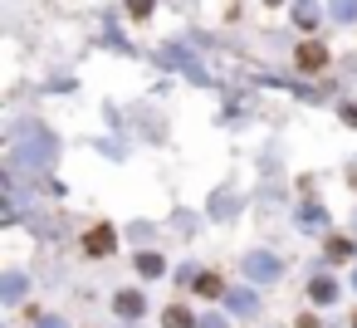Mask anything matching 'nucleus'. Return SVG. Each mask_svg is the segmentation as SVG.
I'll return each instance as SVG.
<instances>
[{"label": "nucleus", "mask_w": 357, "mask_h": 328, "mask_svg": "<svg viewBox=\"0 0 357 328\" xmlns=\"http://www.w3.org/2000/svg\"><path fill=\"white\" fill-rule=\"evenodd\" d=\"M328 15H333L337 25H352V20H357V0H333Z\"/></svg>", "instance_id": "ddd939ff"}, {"label": "nucleus", "mask_w": 357, "mask_h": 328, "mask_svg": "<svg viewBox=\"0 0 357 328\" xmlns=\"http://www.w3.org/2000/svg\"><path fill=\"white\" fill-rule=\"evenodd\" d=\"M298 225H303V230H323V225H328V211H323V206H298Z\"/></svg>", "instance_id": "1a4fd4ad"}, {"label": "nucleus", "mask_w": 357, "mask_h": 328, "mask_svg": "<svg viewBox=\"0 0 357 328\" xmlns=\"http://www.w3.org/2000/svg\"><path fill=\"white\" fill-rule=\"evenodd\" d=\"M196 328H225V323H220V318H211V313H206V318H201V323H196Z\"/></svg>", "instance_id": "412c9836"}, {"label": "nucleus", "mask_w": 357, "mask_h": 328, "mask_svg": "<svg viewBox=\"0 0 357 328\" xmlns=\"http://www.w3.org/2000/svg\"><path fill=\"white\" fill-rule=\"evenodd\" d=\"M308 299H313V304H337V279L313 274V279H308Z\"/></svg>", "instance_id": "39448f33"}, {"label": "nucleus", "mask_w": 357, "mask_h": 328, "mask_svg": "<svg viewBox=\"0 0 357 328\" xmlns=\"http://www.w3.org/2000/svg\"><path fill=\"white\" fill-rule=\"evenodd\" d=\"M235 211H240V201H235V196H230V191H220V196H215V201H211V216H215V221H230V216H235Z\"/></svg>", "instance_id": "9d476101"}, {"label": "nucleus", "mask_w": 357, "mask_h": 328, "mask_svg": "<svg viewBox=\"0 0 357 328\" xmlns=\"http://www.w3.org/2000/svg\"><path fill=\"white\" fill-rule=\"evenodd\" d=\"M352 289H357V269H352Z\"/></svg>", "instance_id": "b1692460"}, {"label": "nucleus", "mask_w": 357, "mask_h": 328, "mask_svg": "<svg viewBox=\"0 0 357 328\" xmlns=\"http://www.w3.org/2000/svg\"><path fill=\"white\" fill-rule=\"evenodd\" d=\"M0 294H6V304H15L25 294V274H6V284H0Z\"/></svg>", "instance_id": "2eb2a0df"}, {"label": "nucleus", "mask_w": 357, "mask_h": 328, "mask_svg": "<svg viewBox=\"0 0 357 328\" xmlns=\"http://www.w3.org/2000/svg\"><path fill=\"white\" fill-rule=\"evenodd\" d=\"M352 328H357V318H352Z\"/></svg>", "instance_id": "a878e982"}, {"label": "nucleus", "mask_w": 357, "mask_h": 328, "mask_svg": "<svg viewBox=\"0 0 357 328\" xmlns=\"http://www.w3.org/2000/svg\"><path fill=\"white\" fill-rule=\"evenodd\" d=\"M240 269H245V279H255V284H274L284 264H279L269 250H250V255L240 260Z\"/></svg>", "instance_id": "7ed1b4c3"}, {"label": "nucleus", "mask_w": 357, "mask_h": 328, "mask_svg": "<svg viewBox=\"0 0 357 328\" xmlns=\"http://www.w3.org/2000/svg\"><path fill=\"white\" fill-rule=\"evenodd\" d=\"M128 10L132 15H152V0H128Z\"/></svg>", "instance_id": "6ab92c4d"}, {"label": "nucleus", "mask_w": 357, "mask_h": 328, "mask_svg": "<svg viewBox=\"0 0 357 328\" xmlns=\"http://www.w3.org/2000/svg\"><path fill=\"white\" fill-rule=\"evenodd\" d=\"M113 308H118L123 318H137V313H142L147 304H142V294H137V289H123V294L113 299Z\"/></svg>", "instance_id": "0eeeda50"}, {"label": "nucleus", "mask_w": 357, "mask_h": 328, "mask_svg": "<svg viewBox=\"0 0 357 328\" xmlns=\"http://www.w3.org/2000/svg\"><path fill=\"white\" fill-rule=\"evenodd\" d=\"M225 308L250 318V313H259V299H255V289H225Z\"/></svg>", "instance_id": "20e7f679"}, {"label": "nucleus", "mask_w": 357, "mask_h": 328, "mask_svg": "<svg viewBox=\"0 0 357 328\" xmlns=\"http://www.w3.org/2000/svg\"><path fill=\"white\" fill-rule=\"evenodd\" d=\"M269 6H279V0H269Z\"/></svg>", "instance_id": "393cba45"}, {"label": "nucleus", "mask_w": 357, "mask_h": 328, "mask_svg": "<svg viewBox=\"0 0 357 328\" xmlns=\"http://www.w3.org/2000/svg\"><path fill=\"white\" fill-rule=\"evenodd\" d=\"M323 64H328L323 45H298V69H323Z\"/></svg>", "instance_id": "6e6552de"}, {"label": "nucleus", "mask_w": 357, "mask_h": 328, "mask_svg": "<svg viewBox=\"0 0 357 328\" xmlns=\"http://www.w3.org/2000/svg\"><path fill=\"white\" fill-rule=\"evenodd\" d=\"M347 181H352V186H357V167H347Z\"/></svg>", "instance_id": "4be33fe9"}, {"label": "nucleus", "mask_w": 357, "mask_h": 328, "mask_svg": "<svg viewBox=\"0 0 357 328\" xmlns=\"http://www.w3.org/2000/svg\"><path fill=\"white\" fill-rule=\"evenodd\" d=\"M54 137L45 133V128H15V167L20 172H50L54 167Z\"/></svg>", "instance_id": "f257e3e1"}, {"label": "nucleus", "mask_w": 357, "mask_h": 328, "mask_svg": "<svg viewBox=\"0 0 357 328\" xmlns=\"http://www.w3.org/2000/svg\"><path fill=\"white\" fill-rule=\"evenodd\" d=\"M196 289H201L206 299H215V294H225V289H220V279H211V274H201V279H196Z\"/></svg>", "instance_id": "f3484780"}, {"label": "nucleus", "mask_w": 357, "mask_h": 328, "mask_svg": "<svg viewBox=\"0 0 357 328\" xmlns=\"http://www.w3.org/2000/svg\"><path fill=\"white\" fill-rule=\"evenodd\" d=\"M298 328H318V323H313V318H303V323H298Z\"/></svg>", "instance_id": "5701e85b"}, {"label": "nucleus", "mask_w": 357, "mask_h": 328, "mask_svg": "<svg viewBox=\"0 0 357 328\" xmlns=\"http://www.w3.org/2000/svg\"><path fill=\"white\" fill-rule=\"evenodd\" d=\"M35 328H69L64 318H50V313H35Z\"/></svg>", "instance_id": "a211bd4d"}, {"label": "nucleus", "mask_w": 357, "mask_h": 328, "mask_svg": "<svg viewBox=\"0 0 357 328\" xmlns=\"http://www.w3.org/2000/svg\"><path fill=\"white\" fill-rule=\"evenodd\" d=\"M162 269H167V260H162V255H152V250H142V255H137V274H147V279H152V274H162Z\"/></svg>", "instance_id": "4468645a"}, {"label": "nucleus", "mask_w": 357, "mask_h": 328, "mask_svg": "<svg viewBox=\"0 0 357 328\" xmlns=\"http://www.w3.org/2000/svg\"><path fill=\"white\" fill-rule=\"evenodd\" d=\"M157 69H181L191 84H211V74L196 64V54H186L181 45H167V50H157Z\"/></svg>", "instance_id": "f03ea898"}, {"label": "nucleus", "mask_w": 357, "mask_h": 328, "mask_svg": "<svg viewBox=\"0 0 357 328\" xmlns=\"http://www.w3.org/2000/svg\"><path fill=\"white\" fill-rule=\"evenodd\" d=\"M318 20H323L318 0H294V25H298V30H313Z\"/></svg>", "instance_id": "423d86ee"}, {"label": "nucleus", "mask_w": 357, "mask_h": 328, "mask_svg": "<svg viewBox=\"0 0 357 328\" xmlns=\"http://www.w3.org/2000/svg\"><path fill=\"white\" fill-rule=\"evenodd\" d=\"M352 245L357 240H328V260L337 264V260H352Z\"/></svg>", "instance_id": "dca6fc26"}, {"label": "nucleus", "mask_w": 357, "mask_h": 328, "mask_svg": "<svg viewBox=\"0 0 357 328\" xmlns=\"http://www.w3.org/2000/svg\"><path fill=\"white\" fill-rule=\"evenodd\" d=\"M108 250H113V230H108V225L89 230V255H108Z\"/></svg>", "instance_id": "9b49d317"}, {"label": "nucleus", "mask_w": 357, "mask_h": 328, "mask_svg": "<svg viewBox=\"0 0 357 328\" xmlns=\"http://www.w3.org/2000/svg\"><path fill=\"white\" fill-rule=\"evenodd\" d=\"M342 123H352V128H357V103H342Z\"/></svg>", "instance_id": "aec40b11"}, {"label": "nucleus", "mask_w": 357, "mask_h": 328, "mask_svg": "<svg viewBox=\"0 0 357 328\" xmlns=\"http://www.w3.org/2000/svg\"><path fill=\"white\" fill-rule=\"evenodd\" d=\"M162 323H167V328H196V323H201V318H191V313H186V308H181V304H172V308H167V313H162Z\"/></svg>", "instance_id": "f8f14e48"}]
</instances>
